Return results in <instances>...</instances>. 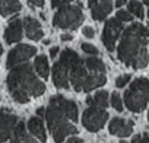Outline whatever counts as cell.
<instances>
[{
  "label": "cell",
  "mask_w": 149,
  "mask_h": 143,
  "mask_svg": "<svg viewBox=\"0 0 149 143\" xmlns=\"http://www.w3.org/2000/svg\"><path fill=\"white\" fill-rule=\"evenodd\" d=\"M149 29L142 24H133L123 31L121 41L117 47V58L133 69H143L149 63L146 44Z\"/></svg>",
  "instance_id": "obj_1"
},
{
  "label": "cell",
  "mask_w": 149,
  "mask_h": 143,
  "mask_svg": "<svg viewBox=\"0 0 149 143\" xmlns=\"http://www.w3.org/2000/svg\"><path fill=\"white\" fill-rule=\"evenodd\" d=\"M6 82L9 92L24 91L29 96H41L45 92V85L35 76L34 67L28 63H22L12 67Z\"/></svg>",
  "instance_id": "obj_2"
},
{
  "label": "cell",
  "mask_w": 149,
  "mask_h": 143,
  "mask_svg": "<svg viewBox=\"0 0 149 143\" xmlns=\"http://www.w3.org/2000/svg\"><path fill=\"white\" fill-rule=\"evenodd\" d=\"M44 114H45L47 126H48L50 133L53 134V139H54L56 143H61L67 136L78 133L76 126H73L72 123H69V118L54 104H48V107H47Z\"/></svg>",
  "instance_id": "obj_3"
},
{
  "label": "cell",
  "mask_w": 149,
  "mask_h": 143,
  "mask_svg": "<svg viewBox=\"0 0 149 143\" xmlns=\"http://www.w3.org/2000/svg\"><path fill=\"white\" fill-rule=\"evenodd\" d=\"M149 102V81L146 78L134 79L124 92V104L132 112H140Z\"/></svg>",
  "instance_id": "obj_4"
},
{
  "label": "cell",
  "mask_w": 149,
  "mask_h": 143,
  "mask_svg": "<svg viewBox=\"0 0 149 143\" xmlns=\"http://www.w3.org/2000/svg\"><path fill=\"white\" fill-rule=\"evenodd\" d=\"M84 21V12H82V5H64L61 8H58V10L56 12L54 18H53V25L56 28H61V29H69V31H74L78 29L79 25Z\"/></svg>",
  "instance_id": "obj_5"
},
{
  "label": "cell",
  "mask_w": 149,
  "mask_h": 143,
  "mask_svg": "<svg viewBox=\"0 0 149 143\" xmlns=\"http://www.w3.org/2000/svg\"><path fill=\"white\" fill-rule=\"evenodd\" d=\"M108 120V112L105 111V108H100L95 105H91L89 108H86L82 114V124L88 131H100L104 124Z\"/></svg>",
  "instance_id": "obj_6"
},
{
  "label": "cell",
  "mask_w": 149,
  "mask_h": 143,
  "mask_svg": "<svg viewBox=\"0 0 149 143\" xmlns=\"http://www.w3.org/2000/svg\"><path fill=\"white\" fill-rule=\"evenodd\" d=\"M123 32V22H120L117 18H111L105 22L104 29H102V42L105 45V48L111 53L116 50V42L120 38Z\"/></svg>",
  "instance_id": "obj_7"
},
{
  "label": "cell",
  "mask_w": 149,
  "mask_h": 143,
  "mask_svg": "<svg viewBox=\"0 0 149 143\" xmlns=\"http://www.w3.org/2000/svg\"><path fill=\"white\" fill-rule=\"evenodd\" d=\"M37 48L28 44H19L18 47H15L13 50H10V53L8 54V61H6V67L12 69L18 64L26 63L28 58H31L32 56H35Z\"/></svg>",
  "instance_id": "obj_8"
},
{
  "label": "cell",
  "mask_w": 149,
  "mask_h": 143,
  "mask_svg": "<svg viewBox=\"0 0 149 143\" xmlns=\"http://www.w3.org/2000/svg\"><path fill=\"white\" fill-rule=\"evenodd\" d=\"M89 75V72L85 66V61L82 58H79L78 63H74L70 69H69V82L72 85V88L76 91V92H81L82 91V86H84V82L86 79V76Z\"/></svg>",
  "instance_id": "obj_9"
},
{
  "label": "cell",
  "mask_w": 149,
  "mask_h": 143,
  "mask_svg": "<svg viewBox=\"0 0 149 143\" xmlns=\"http://www.w3.org/2000/svg\"><path fill=\"white\" fill-rule=\"evenodd\" d=\"M18 121L19 118L13 114L0 112V143H6V140L12 137Z\"/></svg>",
  "instance_id": "obj_10"
},
{
  "label": "cell",
  "mask_w": 149,
  "mask_h": 143,
  "mask_svg": "<svg viewBox=\"0 0 149 143\" xmlns=\"http://www.w3.org/2000/svg\"><path fill=\"white\" fill-rule=\"evenodd\" d=\"M50 104H54L61 110V112L70 120V121H78V105L76 102H73L70 99H66L61 95H56L50 99Z\"/></svg>",
  "instance_id": "obj_11"
},
{
  "label": "cell",
  "mask_w": 149,
  "mask_h": 143,
  "mask_svg": "<svg viewBox=\"0 0 149 143\" xmlns=\"http://www.w3.org/2000/svg\"><path fill=\"white\" fill-rule=\"evenodd\" d=\"M133 126L134 123L132 120H124V118H120V117H116L110 121V126H108V130L111 134L114 136H118V137H127L132 134L133 131Z\"/></svg>",
  "instance_id": "obj_12"
},
{
  "label": "cell",
  "mask_w": 149,
  "mask_h": 143,
  "mask_svg": "<svg viewBox=\"0 0 149 143\" xmlns=\"http://www.w3.org/2000/svg\"><path fill=\"white\" fill-rule=\"evenodd\" d=\"M53 83L57 89H67L69 88V70L61 63L57 61L53 66Z\"/></svg>",
  "instance_id": "obj_13"
},
{
  "label": "cell",
  "mask_w": 149,
  "mask_h": 143,
  "mask_svg": "<svg viewBox=\"0 0 149 143\" xmlns=\"http://www.w3.org/2000/svg\"><path fill=\"white\" fill-rule=\"evenodd\" d=\"M22 26L25 29V35L31 40V41H40L44 35L42 32V28H41V24L34 19V18H29L26 16L24 21H22Z\"/></svg>",
  "instance_id": "obj_14"
},
{
  "label": "cell",
  "mask_w": 149,
  "mask_h": 143,
  "mask_svg": "<svg viewBox=\"0 0 149 143\" xmlns=\"http://www.w3.org/2000/svg\"><path fill=\"white\" fill-rule=\"evenodd\" d=\"M22 21L15 18L9 22L8 28L5 29V41L8 44H13L22 40Z\"/></svg>",
  "instance_id": "obj_15"
},
{
  "label": "cell",
  "mask_w": 149,
  "mask_h": 143,
  "mask_svg": "<svg viewBox=\"0 0 149 143\" xmlns=\"http://www.w3.org/2000/svg\"><path fill=\"white\" fill-rule=\"evenodd\" d=\"M8 143H38V142L34 139V136L26 133L25 123L24 121H18V124L15 126L13 134L10 137V142H8Z\"/></svg>",
  "instance_id": "obj_16"
},
{
  "label": "cell",
  "mask_w": 149,
  "mask_h": 143,
  "mask_svg": "<svg viewBox=\"0 0 149 143\" xmlns=\"http://www.w3.org/2000/svg\"><path fill=\"white\" fill-rule=\"evenodd\" d=\"M91 9H92L91 15L95 21H104L113 9V2L111 0H101L97 5H94Z\"/></svg>",
  "instance_id": "obj_17"
},
{
  "label": "cell",
  "mask_w": 149,
  "mask_h": 143,
  "mask_svg": "<svg viewBox=\"0 0 149 143\" xmlns=\"http://www.w3.org/2000/svg\"><path fill=\"white\" fill-rule=\"evenodd\" d=\"M28 130L40 142H45L47 140L45 127H44V123H42V120L40 117H31L29 118V121H28Z\"/></svg>",
  "instance_id": "obj_18"
},
{
  "label": "cell",
  "mask_w": 149,
  "mask_h": 143,
  "mask_svg": "<svg viewBox=\"0 0 149 143\" xmlns=\"http://www.w3.org/2000/svg\"><path fill=\"white\" fill-rule=\"evenodd\" d=\"M105 82H107L105 73H91L89 72V75L86 76V79L84 82L82 91L84 92H91L92 89H97V88L102 86Z\"/></svg>",
  "instance_id": "obj_19"
},
{
  "label": "cell",
  "mask_w": 149,
  "mask_h": 143,
  "mask_svg": "<svg viewBox=\"0 0 149 143\" xmlns=\"http://www.w3.org/2000/svg\"><path fill=\"white\" fill-rule=\"evenodd\" d=\"M21 2L19 0H0V15L9 16L21 10Z\"/></svg>",
  "instance_id": "obj_20"
},
{
  "label": "cell",
  "mask_w": 149,
  "mask_h": 143,
  "mask_svg": "<svg viewBox=\"0 0 149 143\" xmlns=\"http://www.w3.org/2000/svg\"><path fill=\"white\" fill-rule=\"evenodd\" d=\"M34 67H35V72L37 75L42 79H47L48 75H50V67H48V61H47V57L45 56H38L34 61Z\"/></svg>",
  "instance_id": "obj_21"
},
{
  "label": "cell",
  "mask_w": 149,
  "mask_h": 143,
  "mask_svg": "<svg viewBox=\"0 0 149 143\" xmlns=\"http://www.w3.org/2000/svg\"><path fill=\"white\" fill-rule=\"evenodd\" d=\"M85 61V66L88 69V72H91V73H105V64L102 63V60L97 58L95 56L92 57H88L84 60Z\"/></svg>",
  "instance_id": "obj_22"
},
{
  "label": "cell",
  "mask_w": 149,
  "mask_h": 143,
  "mask_svg": "<svg viewBox=\"0 0 149 143\" xmlns=\"http://www.w3.org/2000/svg\"><path fill=\"white\" fill-rule=\"evenodd\" d=\"M79 58H81V57L78 56V53H76V51L66 48V50L61 53V56H60V60H58V61H61V63L67 67V70H69L74 63H78V61H79Z\"/></svg>",
  "instance_id": "obj_23"
},
{
  "label": "cell",
  "mask_w": 149,
  "mask_h": 143,
  "mask_svg": "<svg viewBox=\"0 0 149 143\" xmlns=\"http://www.w3.org/2000/svg\"><path fill=\"white\" fill-rule=\"evenodd\" d=\"M92 105L100 107V108H107L108 107V92L107 91H98L95 96L92 98Z\"/></svg>",
  "instance_id": "obj_24"
},
{
  "label": "cell",
  "mask_w": 149,
  "mask_h": 143,
  "mask_svg": "<svg viewBox=\"0 0 149 143\" xmlns=\"http://www.w3.org/2000/svg\"><path fill=\"white\" fill-rule=\"evenodd\" d=\"M129 12L132 15H134L136 18H139V19H143L145 18L143 6H142V3L137 2V0H130V2H129Z\"/></svg>",
  "instance_id": "obj_25"
},
{
  "label": "cell",
  "mask_w": 149,
  "mask_h": 143,
  "mask_svg": "<svg viewBox=\"0 0 149 143\" xmlns=\"http://www.w3.org/2000/svg\"><path fill=\"white\" fill-rule=\"evenodd\" d=\"M111 105L116 111H120V112L123 111V101H121V96L117 92H114L111 95Z\"/></svg>",
  "instance_id": "obj_26"
},
{
  "label": "cell",
  "mask_w": 149,
  "mask_h": 143,
  "mask_svg": "<svg viewBox=\"0 0 149 143\" xmlns=\"http://www.w3.org/2000/svg\"><path fill=\"white\" fill-rule=\"evenodd\" d=\"M116 18H117L120 22H130V21L133 19V15H132L129 10H123V9H121V10L117 12V16H116Z\"/></svg>",
  "instance_id": "obj_27"
},
{
  "label": "cell",
  "mask_w": 149,
  "mask_h": 143,
  "mask_svg": "<svg viewBox=\"0 0 149 143\" xmlns=\"http://www.w3.org/2000/svg\"><path fill=\"white\" fill-rule=\"evenodd\" d=\"M82 50L86 54H89V56H97L98 54V48L95 45H92V44H88V42H84L82 44Z\"/></svg>",
  "instance_id": "obj_28"
},
{
  "label": "cell",
  "mask_w": 149,
  "mask_h": 143,
  "mask_svg": "<svg viewBox=\"0 0 149 143\" xmlns=\"http://www.w3.org/2000/svg\"><path fill=\"white\" fill-rule=\"evenodd\" d=\"M130 79H132L130 75H121V76H118V78L116 79V86H117V88H123V86L127 85V82H129Z\"/></svg>",
  "instance_id": "obj_29"
},
{
  "label": "cell",
  "mask_w": 149,
  "mask_h": 143,
  "mask_svg": "<svg viewBox=\"0 0 149 143\" xmlns=\"http://www.w3.org/2000/svg\"><path fill=\"white\" fill-rule=\"evenodd\" d=\"M72 3V0H51V8H61L64 5H69Z\"/></svg>",
  "instance_id": "obj_30"
},
{
  "label": "cell",
  "mask_w": 149,
  "mask_h": 143,
  "mask_svg": "<svg viewBox=\"0 0 149 143\" xmlns=\"http://www.w3.org/2000/svg\"><path fill=\"white\" fill-rule=\"evenodd\" d=\"M82 34H84L86 38H94L95 31H94V28H92V26H85V28L82 29Z\"/></svg>",
  "instance_id": "obj_31"
},
{
  "label": "cell",
  "mask_w": 149,
  "mask_h": 143,
  "mask_svg": "<svg viewBox=\"0 0 149 143\" xmlns=\"http://www.w3.org/2000/svg\"><path fill=\"white\" fill-rule=\"evenodd\" d=\"M28 3L34 8H41L44 5V0H28Z\"/></svg>",
  "instance_id": "obj_32"
},
{
  "label": "cell",
  "mask_w": 149,
  "mask_h": 143,
  "mask_svg": "<svg viewBox=\"0 0 149 143\" xmlns=\"http://www.w3.org/2000/svg\"><path fill=\"white\" fill-rule=\"evenodd\" d=\"M66 143H82V139H81V137L72 136V137H69V139L66 140Z\"/></svg>",
  "instance_id": "obj_33"
},
{
  "label": "cell",
  "mask_w": 149,
  "mask_h": 143,
  "mask_svg": "<svg viewBox=\"0 0 149 143\" xmlns=\"http://www.w3.org/2000/svg\"><path fill=\"white\" fill-rule=\"evenodd\" d=\"M57 53H58V47H51V50H50V57L54 58V57L57 56Z\"/></svg>",
  "instance_id": "obj_34"
},
{
  "label": "cell",
  "mask_w": 149,
  "mask_h": 143,
  "mask_svg": "<svg viewBox=\"0 0 149 143\" xmlns=\"http://www.w3.org/2000/svg\"><path fill=\"white\" fill-rule=\"evenodd\" d=\"M73 40V35H70V34H63L61 35V41H72Z\"/></svg>",
  "instance_id": "obj_35"
},
{
  "label": "cell",
  "mask_w": 149,
  "mask_h": 143,
  "mask_svg": "<svg viewBox=\"0 0 149 143\" xmlns=\"http://www.w3.org/2000/svg\"><path fill=\"white\" fill-rule=\"evenodd\" d=\"M137 143H149V136H148V134L142 136V137H140V140H139Z\"/></svg>",
  "instance_id": "obj_36"
},
{
  "label": "cell",
  "mask_w": 149,
  "mask_h": 143,
  "mask_svg": "<svg viewBox=\"0 0 149 143\" xmlns=\"http://www.w3.org/2000/svg\"><path fill=\"white\" fill-rule=\"evenodd\" d=\"M127 3V0H116V6L117 8H121L123 5H126Z\"/></svg>",
  "instance_id": "obj_37"
},
{
  "label": "cell",
  "mask_w": 149,
  "mask_h": 143,
  "mask_svg": "<svg viewBox=\"0 0 149 143\" xmlns=\"http://www.w3.org/2000/svg\"><path fill=\"white\" fill-rule=\"evenodd\" d=\"M98 2H101V0H88V6H89V8H92V6H94V5H97Z\"/></svg>",
  "instance_id": "obj_38"
},
{
  "label": "cell",
  "mask_w": 149,
  "mask_h": 143,
  "mask_svg": "<svg viewBox=\"0 0 149 143\" xmlns=\"http://www.w3.org/2000/svg\"><path fill=\"white\" fill-rule=\"evenodd\" d=\"M140 137H142L140 134H136V136H133V139H132V143H137V142L140 140Z\"/></svg>",
  "instance_id": "obj_39"
},
{
  "label": "cell",
  "mask_w": 149,
  "mask_h": 143,
  "mask_svg": "<svg viewBox=\"0 0 149 143\" xmlns=\"http://www.w3.org/2000/svg\"><path fill=\"white\" fill-rule=\"evenodd\" d=\"M44 112H45V108H38V110H37V114H38V117L44 115Z\"/></svg>",
  "instance_id": "obj_40"
},
{
  "label": "cell",
  "mask_w": 149,
  "mask_h": 143,
  "mask_svg": "<svg viewBox=\"0 0 149 143\" xmlns=\"http://www.w3.org/2000/svg\"><path fill=\"white\" fill-rule=\"evenodd\" d=\"M2 54H3V47L0 45V56H2Z\"/></svg>",
  "instance_id": "obj_41"
},
{
  "label": "cell",
  "mask_w": 149,
  "mask_h": 143,
  "mask_svg": "<svg viewBox=\"0 0 149 143\" xmlns=\"http://www.w3.org/2000/svg\"><path fill=\"white\" fill-rule=\"evenodd\" d=\"M145 5H148V6H149V0H145Z\"/></svg>",
  "instance_id": "obj_42"
},
{
  "label": "cell",
  "mask_w": 149,
  "mask_h": 143,
  "mask_svg": "<svg viewBox=\"0 0 149 143\" xmlns=\"http://www.w3.org/2000/svg\"><path fill=\"white\" fill-rule=\"evenodd\" d=\"M120 143H127V142L126 140H120Z\"/></svg>",
  "instance_id": "obj_43"
},
{
  "label": "cell",
  "mask_w": 149,
  "mask_h": 143,
  "mask_svg": "<svg viewBox=\"0 0 149 143\" xmlns=\"http://www.w3.org/2000/svg\"><path fill=\"white\" fill-rule=\"evenodd\" d=\"M148 120H149V112H148Z\"/></svg>",
  "instance_id": "obj_44"
},
{
  "label": "cell",
  "mask_w": 149,
  "mask_h": 143,
  "mask_svg": "<svg viewBox=\"0 0 149 143\" xmlns=\"http://www.w3.org/2000/svg\"><path fill=\"white\" fill-rule=\"evenodd\" d=\"M148 21H149V13H148Z\"/></svg>",
  "instance_id": "obj_45"
}]
</instances>
